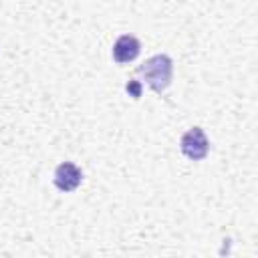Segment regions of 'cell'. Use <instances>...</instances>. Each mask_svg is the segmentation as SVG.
<instances>
[{
  "label": "cell",
  "mask_w": 258,
  "mask_h": 258,
  "mask_svg": "<svg viewBox=\"0 0 258 258\" xmlns=\"http://www.w3.org/2000/svg\"><path fill=\"white\" fill-rule=\"evenodd\" d=\"M139 75L155 93H163L171 85L173 60L167 54H155L139 67Z\"/></svg>",
  "instance_id": "1"
},
{
  "label": "cell",
  "mask_w": 258,
  "mask_h": 258,
  "mask_svg": "<svg viewBox=\"0 0 258 258\" xmlns=\"http://www.w3.org/2000/svg\"><path fill=\"white\" fill-rule=\"evenodd\" d=\"M179 149L181 153L191 159V161H202L208 151H210V141L204 133L202 127H191L189 131H185L181 135V141H179Z\"/></svg>",
  "instance_id": "2"
},
{
  "label": "cell",
  "mask_w": 258,
  "mask_h": 258,
  "mask_svg": "<svg viewBox=\"0 0 258 258\" xmlns=\"http://www.w3.org/2000/svg\"><path fill=\"white\" fill-rule=\"evenodd\" d=\"M52 179H54V185L60 191H75L83 181V171L75 163L64 161L54 169V177Z\"/></svg>",
  "instance_id": "3"
},
{
  "label": "cell",
  "mask_w": 258,
  "mask_h": 258,
  "mask_svg": "<svg viewBox=\"0 0 258 258\" xmlns=\"http://www.w3.org/2000/svg\"><path fill=\"white\" fill-rule=\"evenodd\" d=\"M139 52H141V42L133 34H123L113 44V58L119 64H127L131 60H135L139 56Z\"/></svg>",
  "instance_id": "4"
},
{
  "label": "cell",
  "mask_w": 258,
  "mask_h": 258,
  "mask_svg": "<svg viewBox=\"0 0 258 258\" xmlns=\"http://www.w3.org/2000/svg\"><path fill=\"white\" fill-rule=\"evenodd\" d=\"M127 93H131L133 99H137V97L141 95V85H139L137 81H131V83L127 85Z\"/></svg>",
  "instance_id": "5"
}]
</instances>
